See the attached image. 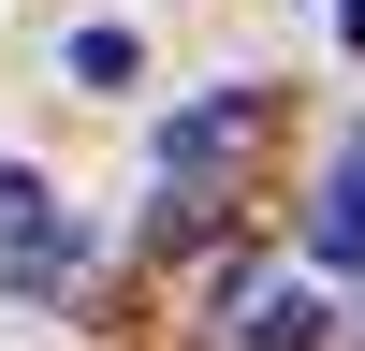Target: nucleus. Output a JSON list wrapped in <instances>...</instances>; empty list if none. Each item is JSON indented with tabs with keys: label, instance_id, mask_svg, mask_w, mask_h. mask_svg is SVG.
Returning a JSON list of instances; mask_svg holds the SVG:
<instances>
[{
	"label": "nucleus",
	"instance_id": "7ed1b4c3",
	"mask_svg": "<svg viewBox=\"0 0 365 351\" xmlns=\"http://www.w3.org/2000/svg\"><path fill=\"white\" fill-rule=\"evenodd\" d=\"M220 322H234V351H307L322 292H220Z\"/></svg>",
	"mask_w": 365,
	"mask_h": 351
},
{
	"label": "nucleus",
	"instance_id": "20e7f679",
	"mask_svg": "<svg viewBox=\"0 0 365 351\" xmlns=\"http://www.w3.org/2000/svg\"><path fill=\"white\" fill-rule=\"evenodd\" d=\"M322 263H365V132H351V161L322 176Z\"/></svg>",
	"mask_w": 365,
	"mask_h": 351
},
{
	"label": "nucleus",
	"instance_id": "39448f33",
	"mask_svg": "<svg viewBox=\"0 0 365 351\" xmlns=\"http://www.w3.org/2000/svg\"><path fill=\"white\" fill-rule=\"evenodd\" d=\"M132 73H146L132 29H73V88H132Z\"/></svg>",
	"mask_w": 365,
	"mask_h": 351
},
{
	"label": "nucleus",
	"instance_id": "423d86ee",
	"mask_svg": "<svg viewBox=\"0 0 365 351\" xmlns=\"http://www.w3.org/2000/svg\"><path fill=\"white\" fill-rule=\"evenodd\" d=\"M336 29H351V44H365V0H336Z\"/></svg>",
	"mask_w": 365,
	"mask_h": 351
},
{
	"label": "nucleus",
	"instance_id": "f257e3e1",
	"mask_svg": "<svg viewBox=\"0 0 365 351\" xmlns=\"http://www.w3.org/2000/svg\"><path fill=\"white\" fill-rule=\"evenodd\" d=\"M234 146H249V103H234V88H220V103H190V117L161 132V190H175V220H205V190H220Z\"/></svg>",
	"mask_w": 365,
	"mask_h": 351
},
{
	"label": "nucleus",
	"instance_id": "f03ea898",
	"mask_svg": "<svg viewBox=\"0 0 365 351\" xmlns=\"http://www.w3.org/2000/svg\"><path fill=\"white\" fill-rule=\"evenodd\" d=\"M0 249H15V278H29V292L73 278V234H58V205H44V176H29V161H0Z\"/></svg>",
	"mask_w": 365,
	"mask_h": 351
}]
</instances>
